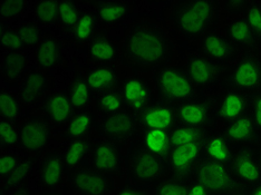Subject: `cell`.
<instances>
[{
  "label": "cell",
  "instance_id": "cell-45",
  "mask_svg": "<svg viewBox=\"0 0 261 195\" xmlns=\"http://www.w3.org/2000/svg\"><path fill=\"white\" fill-rule=\"evenodd\" d=\"M245 19L250 25L254 34L257 35V37L261 38V6L257 4L248 6Z\"/></svg>",
  "mask_w": 261,
  "mask_h": 195
},
{
  "label": "cell",
  "instance_id": "cell-28",
  "mask_svg": "<svg viewBox=\"0 0 261 195\" xmlns=\"http://www.w3.org/2000/svg\"><path fill=\"white\" fill-rule=\"evenodd\" d=\"M28 69V62L21 52L10 51L5 55L3 61V75L10 82L23 78Z\"/></svg>",
  "mask_w": 261,
  "mask_h": 195
},
{
  "label": "cell",
  "instance_id": "cell-5",
  "mask_svg": "<svg viewBox=\"0 0 261 195\" xmlns=\"http://www.w3.org/2000/svg\"><path fill=\"white\" fill-rule=\"evenodd\" d=\"M129 172L133 179L142 183H152L167 172L164 157L154 154L142 145L129 156Z\"/></svg>",
  "mask_w": 261,
  "mask_h": 195
},
{
  "label": "cell",
  "instance_id": "cell-52",
  "mask_svg": "<svg viewBox=\"0 0 261 195\" xmlns=\"http://www.w3.org/2000/svg\"><path fill=\"white\" fill-rule=\"evenodd\" d=\"M250 195H261V181L251 187Z\"/></svg>",
  "mask_w": 261,
  "mask_h": 195
},
{
  "label": "cell",
  "instance_id": "cell-23",
  "mask_svg": "<svg viewBox=\"0 0 261 195\" xmlns=\"http://www.w3.org/2000/svg\"><path fill=\"white\" fill-rule=\"evenodd\" d=\"M64 159L57 153L47 154L40 164L39 177L40 182L47 188H55L62 182L64 172Z\"/></svg>",
  "mask_w": 261,
  "mask_h": 195
},
{
  "label": "cell",
  "instance_id": "cell-37",
  "mask_svg": "<svg viewBox=\"0 0 261 195\" xmlns=\"http://www.w3.org/2000/svg\"><path fill=\"white\" fill-rule=\"evenodd\" d=\"M95 27H96V17H95V15L93 13H90V11L83 13L79 21L76 23V27L74 28V35L76 40H90L94 35Z\"/></svg>",
  "mask_w": 261,
  "mask_h": 195
},
{
  "label": "cell",
  "instance_id": "cell-14",
  "mask_svg": "<svg viewBox=\"0 0 261 195\" xmlns=\"http://www.w3.org/2000/svg\"><path fill=\"white\" fill-rule=\"evenodd\" d=\"M176 121L175 109L168 103L149 105L141 112L140 122L145 129H164L169 131Z\"/></svg>",
  "mask_w": 261,
  "mask_h": 195
},
{
  "label": "cell",
  "instance_id": "cell-17",
  "mask_svg": "<svg viewBox=\"0 0 261 195\" xmlns=\"http://www.w3.org/2000/svg\"><path fill=\"white\" fill-rule=\"evenodd\" d=\"M175 113L176 120L182 125L193 127L202 128L212 120V110L209 105L202 102H194V100L179 104L175 108Z\"/></svg>",
  "mask_w": 261,
  "mask_h": 195
},
{
  "label": "cell",
  "instance_id": "cell-16",
  "mask_svg": "<svg viewBox=\"0 0 261 195\" xmlns=\"http://www.w3.org/2000/svg\"><path fill=\"white\" fill-rule=\"evenodd\" d=\"M201 49L206 58L215 63L230 62L237 55V48L232 41L217 33L206 35L201 43Z\"/></svg>",
  "mask_w": 261,
  "mask_h": 195
},
{
  "label": "cell",
  "instance_id": "cell-40",
  "mask_svg": "<svg viewBox=\"0 0 261 195\" xmlns=\"http://www.w3.org/2000/svg\"><path fill=\"white\" fill-rule=\"evenodd\" d=\"M35 16L41 23H51L58 18V3L39 2L35 6Z\"/></svg>",
  "mask_w": 261,
  "mask_h": 195
},
{
  "label": "cell",
  "instance_id": "cell-38",
  "mask_svg": "<svg viewBox=\"0 0 261 195\" xmlns=\"http://www.w3.org/2000/svg\"><path fill=\"white\" fill-rule=\"evenodd\" d=\"M79 7L72 2H59L58 3V20L62 26L66 29L76 27V23L80 19Z\"/></svg>",
  "mask_w": 261,
  "mask_h": 195
},
{
  "label": "cell",
  "instance_id": "cell-35",
  "mask_svg": "<svg viewBox=\"0 0 261 195\" xmlns=\"http://www.w3.org/2000/svg\"><path fill=\"white\" fill-rule=\"evenodd\" d=\"M123 105L124 102L122 94L116 90L100 93L96 98V107L105 115L121 112Z\"/></svg>",
  "mask_w": 261,
  "mask_h": 195
},
{
  "label": "cell",
  "instance_id": "cell-54",
  "mask_svg": "<svg viewBox=\"0 0 261 195\" xmlns=\"http://www.w3.org/2000/svg\"><path fill=\"white\" fill-rule=\"evenodd\" d=\"M13 195H31V194L25 192V191H18V192H15Z\"/></svg>",
  "mask_w": 261,
  "mask_h": 195
},
{
  "label": "cell",
  "instance_id": "cell-41",
  "mask_svg": "<svg viewBox=\"0 0 261 195\" xmlns=\"http://www.w3.org/2000/svg\"><path fill=\"white\" fill-rule=\"evenodd\" d=\"M2 47L9 52H20L25 45L18 32H15L10 28H2Z\"/></svg>",
  "mask_w": 261,
  "mask_h": 195
},
{
  "label": "cell",
  "instance_id": "cell-44",
  "mask_svg": "<svg viewBox=\"0 0 261 195\" xmlns=\"http://www.w3.org/2000/svg\"><path fill=\"white\" fill-rule=\"evenodd\" d=\"M25 46H35L39 43L40 31L34 23H23L18 31Z\"/></svg>",
  "mask_w": 261,
  "mask_h": 195
},
{
  "label": "cell",
  "instance_id": "cell-15",
  "mask_svg": "<svg viewBox=\"0 0 261 195\" xmlns=\"http://www.w3.org/2000/svg\"><path fill=\"white\" fill-rule=\"evenodd\" d=\"M92 163L94 169L103 174H115L121 169L122 158L117 147L111 141H102L93 147Z\"/></svg>",
  "mask_w": 261,
  "mask_h": 195
},
{
  "label": "cell",
  "instance_id": "cell-43",
  "mask_svg": "<svg viewBox=\"0 0 261 195\" xmlns=\"http://www.w3.org/2000/svg\"><path fill=\"white\" fill-rule=\"evenodd\" d=\"M0 131H2V145L4 147H13L19 142V132H17L10 122L2 120Z\"/></svg>",
  "mask_w": 261,
  "mask_h": 195
},
{
  "label": "cell",
  "instance_id": "cell-55",
  "mask_svg": "<svg viewBox=\"0 0 261 195\" xmlns=\"http://www.w3.org/2000/svg\"><path fill=\"white\" fill-rule=\"evenodd\" d=\"M259 161H260V164H261V146H260V150H259Z\"/></svg>",
  "mask_w": 261,
  "mask_h": 195
},
{
  "label": "cell",
  "instance_id": "cell-7",
  "mask_svg": "<svg viewBox=\"0 0 261 195\" xmlns=\"http://www.w3.org/2000/svg\"><path fill=\"white\" fill-rule=\"evenodd\" d=\"M204 141L185 146L172 147L169 154V166L175 177L185 180L195 172L201 162V155L203 154Z\"/></svg>",
  "mask_w": 261,
  "mask_h": 195
},
{
  "label": "cell",
  "instance_id": "cell-25",
  "mask_svg": "<svg viewBox=\"0 0 261 195\" xmlns=\"http://www.w3.org/2000/svg\"><path fill=\"white\" fill-rule=\"evenodd\" d=\"M86 80L92 91L100 94L114 90L118 82V73L109 65H99L88 70Z\"/></svg>",
  "mask_w": 261,
  "mask_h": 195
},
{
  "label": "cell",
  "instance_id": "cell-21",
  "mask_svg": "<svg viewBox=\"0 0 261 195\" xmlns=\"http://www.w3.org/2000/svg\"><path fill=\"white\" fill-rule=\"evenodd\" d=\"M49 87L48 78L40 72H32L23 79L20 90V98L26 105H35L43 98Z\"/></svg>",
  "mask_w": 261,
  "mask_h": 195
},
{
  "label": "cell",
  "instance_id": "cell-12",
  "mask_svg": "<svg viewBox=\"0 0 261 195\" xmlns=\"http://www.w3.org/2000/svg\"><path fill=\"white\" fill-rule=\"evenodd\" d=\"M238 181L249 186H253L261 181V164L254 153L245 147L233 155L230 164Z\"/></svg>",
  "mask_w": 261,
  "mask_h": 195
},
{
  "label": "cell",
  "instance_id": "cell-31",
  "mask_svg": "<svg viewBox=\"0 0 261 195\" xmlns=\"http://www.w3.org/2000/svg\"><path fill=\"white\" fill-rule=\"evenodd\" d=\"M228 38L236 45L250 46L256 43L257 35L245 18H237L231 21L227 29Z\"/></svg>",
  "mask_w": 261,
  "mask_h": 195
},
{
  "label": "cell",
  "instance_id": "cell-10",
  "mask_svg": "<svg viewBox=\"0 0 261 195\" xmlns=\"http://www.w3.org/2000/svg\"><path fill=\"white\" fill-rule=\"evenodd\" d=\"M124 105L130 110L143 112L150 105L152 88L149 81L139 76H132L122 82L120 90Z\"/></svg>",
  "mask_w": 261,
  "mask_h": 195
},
{
  "label": "cell",
  "instance_id": "cell-53",
  "mask_svg": "<svg viewBox=\"0 0 261 195\" xmlns=\"http://www.w3.org/2000/svg\"><path fill=\"white\" fill-rule=\"evenodd\" d=\"M228 195H250V192H248L246 190H242V188L237 187L236 190H233L232 192H230Z\"/></svg>",
  "mask_w": 261,
  "mask_h": 195
},
{
  "label": "cell",
  "instance_id": "cell-19",
  "mask_svg": "<svg viewBox=\"0 0 261 195\" xmlns=\"http://www.w3.org/2000/svg\"><path fill=\"white\" fill-rule=\"evenodd\" d=\"M44 112L48 120L57 124V125H63L72 120L74 107L70 102L69 97L66 94L57 92L47 96L44 102Z\"/></svg>",
  "mask_w": 261,
  "mask_h": 195
},
{
  "label": "cell",
  "instance_id": "cell-1",
  "mask_svg": "<svg viewBox=\"0 0 261 195\" xmlns=\"http://www.w3.org/2000/svg\"><path fill=\"white\" fill-rule=\"evenodd\" d=\"M171 52L167 34L155 23L141 21L128 29L121 49L122 63L138 72L162 68Z\"/></svg>",
  "mask_w": 261,
  "mask_h": 195
},
{
  "label": "cell",
  "instance_id": "cell-2",
  "mask_svg": "<svg viewBox=\"0 0 261 195\" xmlns=\"http://www.w3.org/2000/svg\"><path fill=\"white\" fill-rule=\"evenodd\" d=\"M219 5L213 0H187L174 5L171 19L183 36L190 39L204 38L216 26Z\"/></svg>",
  "mask_w": 261,
  "mask_h": 195
},
{
  "label": "cell",
  "instance_id": "cell-32",
  "mask_svg": "<svg viewBox=\"0 0 261 195\" xmlns=\"http://www.w3.org/2000/svg\"><path fill=\"white\" fill-rule=\"evenodd\" d=\"M95 117L90 110H82L72 117L67 124L66 135L70 140L84 138L94 125Z\"/></svg>",
  "mask_w": 261,
  "mask_h": 195
},
{
  "label": "cell",
  "instance_id": "cell-50",
  "mask_svg": "<svg viewBox=\"0 0 261 195\" xmlns=\"http://www.w3.org/2000/svg\"><path fill=\"white\" fill-rule=\"evenodd\" d=\"M224 7L230 14L238 15L241 14L242 11L247 10L248 3L245 2V0H230V2H227L224 4Z\"/></svg>",
  "mask_w": 261,
  "mask_h": 195
},
{
  "label": "cell",
  "instance_id": "cell-30",
  "mask_svg": "<svg viewBox=\"0 0 261 195\" xmlns=\"http://www.w3.org/2000/svg\"><path fill=\"white\" fill-rule=\"evenodd\" d=\"M68 97L75 110H85L92 98V90L88 85L86 77L77 76L72 80L69 86Z\"/></svg>",
  "mask_w": 261,
  "mask_h": 195
},
{
  "label": "cell",
  "instance_id": "cell-51",
  "mask_svg": "<svg viewBox=\"0 0 261 195\" xmlns=\"http://www.w3.org/2000/svg\"><path fill=\"white\" fill-rule=\"evenodd\" d=\"M115 195H147V194L143 191L136 190V188L125 187V188H121L120 191H117Z\"/></svg>",
  "mask_w": 261,
  "mask_h": 195
},
{
  "label": "cell",
  "instance_id": "cell-49",
  "mask_svg": "<svg viewBox=\"0 0 261 195\" xmlns=\"http://www.w3.org/2000/svg\"><path fill=\"white\" fill-rule=\"evenodd\" d=\"M187 195H213L207 188L197 179L188 183Z\"/></svg>",
  "mask_w": 261,
  "mask_h": 195
},
{
  "label": "cell",
  "instance_id": "cell-29",
  "mask_svg": "<svg viewBox=\"0 0 261 195\" xmlns=\"http://www.w3.org/2000/svg\"><path fill=\"white\" fill-rule=\"evenodd\" d=\"M129 4L126 2H103L97 5L96 15L105 23H117L127 16Z\"/></svg>",
  "mask_w": 261,
  "mask_h": 195
},
{
  "label": "cell",
  "instance_id": "cell-47",
  "mask_svg": "<svg viewBox=\"0 0 261 195\" xmlns=\"http://www.w3.org/2000/svg\"><path fill=\"white\" fill-rule=\"evenodd\" d=\"M18 165L19 161L17 156L13 154L2 155V157H0V175H2V179H7Z\"/></svg>",
  "mask_w": 261,
  "mask_h": 195
},
{
  "label": "cell",
  "instance_id": "cell-26",
  "mask_svg": "<svg viewBox=\"0 0 261 195\" xmlns=\"http://www.w3.org/2000/svg\"><path fill=\"white\" fill-rule=\"evenodd\" d=\"M63 46L56 38H45L38 44L36 62L41 68L53 69L63 61Z\"/></svg>",
  "mask_w": 261,
  "mask_h": 195
},
{
  "label": "cell",
  "instance_id": "cell-18",
  "mask_svg": "<svg viewBox=\"0 0 261 195\" xmlns=\"http://www.w3.org/2000/svg\"><path fill=\"white\" fill-rule=\"evenodd\" d=\"M249 106H250V99L245 93L230 90L223 94L219 102L218 115L224 121L232 122L245 116Z\"/></svg>",
  "mask_w": 261,
  "mask_h": 195
},
{
  "label": "cell",
  "instance_id": "cell-34",
  "mask_svg": "<svg viewBox=\"0 0 261 195\" xmlns=\"http://www.w3.org/2000/svg\"><path fill=\"white\" fill-rule=\"evenodd\" d=\"M88 142L85 138L73 140L66 146L64 153V163L65 166L68 169H75L81 164L82 159L85 157L88 151Z\"/></svg>",
  "mask_w": 261,
  "mask_h": 195
},
{
  "label": "cell",
  "instance_id": "cell-48",
  "mask_svg": "<svg viewBox=\"0 0 261 195\" xmlns=\"http://www.w3.org/2000/svg\"><path fill=\"white\" fill-rule=\"evenodd\" d=\"M250 106L252 112V120L259 131H261V93L254 94L250 99Z\"/></svg>",
  "mask_w": 261,
  "mask_h": 195
},
{
  "label": "cell",
  "instance_id": "cell-46",
  "mask_svg": "<svg viewBox=\"0 0 261 195\" xmlns=\"http://www.w3.org/2000/svg\"><path fill=\"white\" fill-rule=\"evenodd\" d=\"M31 171V166L27 163H20L17 169L11 173L7 179H5L6 186H17L26 179Z\"/></svg>",
  "mask_w": 261,
  "mask_h": 195
},
{
  "label": "cell",
  "instance_id": "cell-9",
  "mask_svg": "<svg viewBox=\"0 0 261 195\" xmlns=\"http://www.w3.org/2000/svg\"><path fill=\"white\" fill-rule=\"evenodd\" d=\"M51 135L49 123L38 116H33L22 123L19 131V142L28 152L38 153L48 145Z\"/></svg>",
  "mask_w": 261,
  "mask_h": 195
},
{
  "label": "cell",
  "instance_id": "cell-42",
  "mask_svg": "<svg viewBox=\"0 0 261 195\" xmlns=\"http://www.w3.org/2000/svg\"><path fill=\"white\" fill-rule=\"evenodd\" d=\"M25 2L13 0V2L0 3V14L4 19H14L19 17L25 9Z\"/></svg>",
  "mask_w": 261,
  "mask_h": 195
},
{
  "label": "cell",
  "instance_id": "cell-36",
  "mask_svg": "<svg viewBox=\"0 0 261 195\" xmlns=\"http://www.w3.org/2000/svg\"><path fill=\"white\" fill-rule=\"evenodd\" d=\"M0 110H2V120L7 122L17 120L21 113L19 99L14 94L2 91L0 93Z\"/></svg>",
  "mask_w": 261,
  "mask_h": 195
},
{
  "label": "cell",
  "instance_id": "cell-20",
  "mask_svg": "<svg viewBox=\"0 0 261 195\" xmlns=\"http://www.w3.org/2000/svg\"><path fill=\"white\" fill-rule=\"evenodd\" d=\"M259 129L254 124L252 117L245 115L238 120L230 122L224 128L223 135L230 142L234 143H251L258 136Z\"/></svg>",
  "mask_w": 261,
  "mask_h": 195
},
{
  "label": "cell",
  "instance_id": "cell-56",
  "mask_svg": "<svg viewBox=\"0 0 261 195\" xmlns=\"http://www.w3.org/2000/svg\"><path fill=\"white\" fill-rule=\"evenodd\" d=\"M45 195H61V194H57V193H49V194H45Z\"/></svg>",
  "mask_w": 261,
  "mask_h": 195
},
{
  "label": "cell",
  "instance_id": "cell-3",
  "mask_svg": "<svg viewBox=\"0 0 261 195\" xmlns=\"http://www.w3.org/2000/svg\"><path fill=\"white\" fill-rule=\"evenodd\" d=\"M159 95L170 103L190 102L195 95V86L186 70L167 66L160 68L154 77Z\"/></svg>",
  "mask_w": 261,
  "mask_h": 195
},
{
  "label": "cell",
  "instance_id": "cell-8",
  "mask_svg": "<svg viewBox=\"0 0 261 195\" xmlns=\"http://www.w3.org/2000/svg\"><path fill=\"white\" fill-rule=\"evenodd\" d=\"M139 122L129 112L121 110L105 115L100 122V131L111 142H125L132 138L138 131Z\"/></svg>",
  "mask_w": 261,
  "mask_h": 195
},
{
  "label": "cell",
  "instance_id": "cell-6",
  "mask_svg": "<svg viewBox=\"0 0 261 195\" xmlns=\"http://www.w3.org/2000/svg\"><path fill=\"white\" fill-rule=\"evenodd\" d=\"M229 82L233 90L242 93L260 91L261 62L250 55L242 57L231 70Z\"/></svg>",
  "mask_w": 261,
  "mask_h": 195
},
{
  "label": "cell",
  "instance_id": "cell-13",
  "mask_svg": "<svg viewBox=\"0 0 261 195\" xmlns=\"http://www.w3.org/2000/svg\"><path fill=\"white\" fill-rule=\"evenodd\" d=\"M186 72L194 86L207 87L215 84L220 76V68L217 63L205 56H193L189 58Z\"/></svg>",
  "mask_w": 261,
  "mask_h": 195
},
{
  "label": "cell",
  "instance_id": "cell-11",
  "mask_svg": "<svg viewBox=\"0 0 261 195\" xmlns=\"http://www.w3.org/2000/svg\"><path fill=\"white\" fill-rule=\"evenodd\" d=\"M70 181L73 187L81 195H108L110 191L108 177L96 169H77Z\"/></svg>",
  "mask_w": 261,
  "mask_h": 195
},
{
  "label": "cell",
  "instance_id": "cell-27",
  "mask_svg": "<svg viewBox=\"0 0 261 195\" xmlns=\"http://www.w3.org/2000/svg\"><path fill=\"white\" fill-rule=\"evenodd\" d=\"M143 146L154 154L162 157L169 156L172 150L169 131L164 129H145L143 134Z\"/></svg>",
  "mask_w": 261,
  "mask_h": 195
},
{
  "label": "cell",
  "instance_id": "cell-39",
  "mask_svg": "<svg viewBox=\"0 0 261 195\" xmlns=\"http://www.w3.org/2000/svg\"><path fill=\"white\" fill-rule=\"evenodd\" d=\"M188 183L180 177L164 180L156 186L154 195H187Z\"/></svg>",
  "mask_w": 261,
  "mask_h": 195
},
{
  "label": "cell",
  "instance_id": "cell-33",
  "mask_svg": "<svg viewBox=\"0 0 261 195\" xmlns=\"http://www.w3.org/2000/svg\"><path fill=\"white\" fill-rule=\"evenodd\" d=\"M172 146H185L197 142H202L206 138V134L203 128L193 127L188 125H177L170 132Z\"/></svg>",
  "mask_w": 261,
  "mask_h": 195
},
{
  "label": "cell",
  "instance_id": "cell-22",
  "mask_svg": "<svg viewBox=\"0 0 261 195\" xmlns=\"http://www.w3.org/2000/svg\"><path fill=\"white\" fill-rule=\"evenodd\" d=\"M204 158L230 165L233 158L231 142L223 134H215L206 137L203 143Z\"/></svg>",
  "mask_w": 261,
  "mask_h": 195
},
{
  "label": "cell",
  "instance_id": "cell-4",
  "mask_svg": "<svg viewBox=\"0 0 261 195\" xmlns=\"http://www.w3.org/2000/svg\"><path fill=\"white\" fill-rule=\"evenodd\" d=\"M194 173L195 179L202 183L213 195L229 194L239 187V181L228 164L203 158Z\"/></svg>",
  "mask_w": 261,
  "mask_h": 195
},
{
  "label": "cell",
  "instance_id": "cell-24",
  "mask_svg": "<svg viewBox=\"0 0 261 195\" xmlns=\"http://www.w3.org/2000/svg\"><path fill=\"white\" fill-rule=\"evenodd\" d=\"M88 56L95 63L102 65L113 64L118 58V47L115 41L108 36H95L88 45Z\"/></svg>",
  "mask_w": 261,
  "mask_h": 195
}]
</instances>
